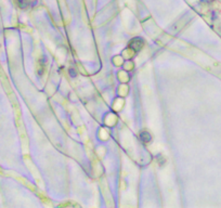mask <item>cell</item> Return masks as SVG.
<instances>
[{
	"label": "cell",
	"mask_w": 221,
	"mask_h": 208,
	"mask_svg": "<svg viewBox=\"0 0 221 208\" xmlns=\"http://www.w3.org/2000/svg\"><path fill=\"white\" fill-rule=\"evenodd\" d=\"M143 45H144V41H143L142 38L137 37L130 40V42H129V48L133 50L134 52H139L140 50L143 48Z\"/></svg>",
	"instance_id": "cell-1"
},
{
	"label": "cell",
	"mask_w": 221,
	"mask_h": 208,
	"mask_svg": "<svg viewBox=\"0 0 221 208\" xmlns=\"http://www.w3.org/2000/svg\"><path fill=\"white\" fill-rule=\"evenodd\" d=\"M18 2H19V6H20V8L25 9L27 6H28L29 0H18Z\"/></svg>",
	"instance_id": "cell-3"
},
{
	"label": "cell",
	"mask_w": 221,
	"mask_h": 208,
	"mask_svg": "<svg viewBox=\"0 0 221 208\" xmlns=\"http://www.w3.org/2000/svg\"><path fill=\"white\" fill-rule=\"evenodd\" d=\"M139 138L143 143H150L151 140H152L151 133L148 132V131H141V132H140Z\"/></svg>",
	"instance_id": "cell-2"
},
{
	"label": "cell",
	"mask_w": 221,
	"mask_h": 208,
	"mask_svg": "<svg viewBox=\"0 0 221 208\" xmlns=\"http://www.w3.org/2000/svg\"><path fill=\"white\" fill-rule=\"evenodd\" d=\"M70 76H72V77H75V76H76V73H75V71H74L73 68L70 69Z\"/></svg>",
	"instance_id": "cell-4"
},
{
	"label": "cell",
	"mask_w": 221,
	"mask_h": 208,
	"mask_svg": "<svg viewBox=\"0 0 221 208\" xmlns=\"http://www.w3.org/2000/svg\"><path fill=\"white\" fill-rule=\"evenodd\" d=\"M220 1H221V0H220Z\"/></svg>",
	"instance_id": "cell-5"
}]
</instances>
